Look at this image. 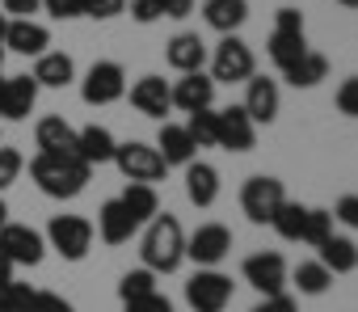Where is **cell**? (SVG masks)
I'll list each match as a JSON object with an SVG mask.
<instances>
[{
	"label": "cell",
	"instance_id": "46",
	"mask_svg": "<svg viewBox=\"0 0 358 312\" xmlns=\"http://www.w3.org/2000/svg\"><path fill=\"white\" fill-rule=\"evenodd\" d=\"M164 5V17H190L194 13V0H160Z\"/></svg>",
	"mask_w": 358,
	"mask_h": 312
},
{
	"label": "cell",
	"instance_id": "51",
	"mask_svg": "<svg viewBox=\"0 0 358 312\" xmlns=\"http://www.w3.org/2000/svg\"><path fill=\"white\" fill-rule=\"evenodd\" d=\"M0 97H5V76H0Z\"/></svg>",
	"mask_w": 358,
	"mask_h": 312
},
{
	"label": "cell",
	"instance_id": "30",
	"mask_svg": "<svg viewBox=\"0 0 358 312\" xmlns=\"http://www.w3.org/2000/svg\"><path fill=\"white\" fill-rule=\"evenodd\" d=\"M287 278H295V287H299L303 295H324V291L333 287V274H329L320 262H299Z\"/></svg>",
	"mask_w": 358,
	"mask_h": 312
},
{
	"label": "cell",
	"instance_id": "25",
	"mask_svg": "<svg viewBox=\"0 0 358 312\" xmlns=\"http://www.w3.org/2000/svg\"><path fill=\"white\" fill-rule=\"evenodd\" d=\"M114 148H118V139L106 131V127H85V131H76V156L93 169V165H106V161H114Z\"/></svg>",
	"mask_w": 358,
	"mask_h": 312
},
{
	"label": "cell",
	"instance_id": "6",
	"mask_svg": "<svg viewBox=\"0 0 358 312\" xmlns=\"http://www.w3.org/2000/svg\"><path fill=\"white\" fill-rule=\"evenodd\" d=\"M253 72H257V64H253L249 43L236 38V34H224L220 47H215V55H211V80H215V85H241V80H249Z\"/></svg>",
	"mask_w": 358,
	"mask_h": 312
},
{
	"label": "cell",
	"instance_id": "39",
	"mask_svg": "<svg viewBox=\"0 0 358 312\" xmlns=\"http://www.w3.org/2000/svg\"><path fill=\"white\" fill-rule=\"evenodd\" d=\"M131 17L139 26H152V22L164 17V5H160V0H131Z\"/></svg>",
	"mask_w": 358,
	"mask_h": 312
},
{
	"label": "cell",
	"instance_id": "20",
	"mask_svg": "<svg viewBox=\"0 0 358 312\" xmlns=\"http://www.w3.org/2000/svg\"><path fill=\"white\" fill-rule=\"evenodd\" d=\"M5 47L17 51V55H34V59H38V55L51 47V30L38 26L34 17H17V22H9V30H5Z\"/></svg>",
	"mask_w": 358,
	"mask_h": 312
},
{
	"label": "cell",
	"instance_id": "12",
	"mask_svg": "<svg viewBox=\"0 0 358 312\" xmlns=\"http://www.w3.org/2000/svg\"><path fill=\"white\" fill-rule=\"evenodd\" d=\"M241 274H245V283H249L253 291H262V295H278V291L287 287V274H291V270H287V257H282V253L266 249V253L245 257Z\"/></svg>",
	"mask_w": 358,
	"mask_h": 312
},
{
	"label": "cell",
	"instance_id": "18",
	"mask_svg": "<svg viewBox=\"0 0 358 312\" xmlns=\"http://www.w3.org/2000/svg\"><path fill=\"white\" fill-rule=\"evenodd\" d=\"M106 245H127L135 232H139V224L131 220V211L122 207V199H106L101 203V211H97V228H93Z\"/></svg>",
	"mask_w": 358,
	"mask_h": 312
},
{
	"label": "cell",
	"instance_id": "43",
	"mask_svg": "<svg viewBox=\"0 0 358 312\" xmlns=\"http://www.w3.org/2000/svg\"><path fill=\"white\" fill-rule=\"evenodd\" d=\"M253 312H299V304H295L287 291H278V295H262V304H257Z\"/></svg>",
	"mask_w": 358,
	"mask_h": 312
},
{
	"label": "cell",
	"instance_id": "24",
	"mask_svg": "<svg viewBox=\"0 0 358 312\" xmlns=\"http://www.w3.org/2000/svg\"><path fill=\"white\" fill-rule=\"evenodd\" d=\"M186 199L194 207H211L220 199V169L207 161H190L186 165Z\"/></svg>",
	"mask_w": 358,
	"mask_h": 312
},
{
	"label": "cell",
	"instance_id": "27",
	"mask_svg": "<svg viewBox=\"0 0 358 312\" xmlns=\"http://www.w3.org/2000/svg\"><path fill=\"white\" fill-rule=\"evenodd\" d=\"M203 17H207L211 30L236 34V30L245 26V17H249V5H245V0H207V5H203Z\"/></svg>",
	"mask_w": 358,
	"mask_h": 312
},
{
	"label": "cell",
	"instance_id": "36",
	"mask_svg": "<svg viewBox=\"0 0 358 312\" xmlns=\"http://www.w3.org/2000/svg\"><path fill=\"white\" fill-rule=\"evenodd\" d=\"M22 169H26V156H22L17 148H5V143H0V194H5V190L22 178Z\"/></svg>",
	"mask_w": 358,
	"mask_h": 312
},
{
	"label": "cell",
	"instance_id": "23",
	"mask_svg": "<svg viewBox=\"0 0 358 312\" xmlns=\"http://www.w3.org/2000/svg\"><path fill=\"white\" fill-rule=\"evenodd\" d=\"M34 80L38 89H68L76 80V64L68 51H43L38 64H34Z\"/></svg>",
	"mask_w": 358,
	"mask_h": 312
},
{
	"label": "cell",
	"instance_id": "53",
	"mask_svg": "<svg viewBox=\"0 0 358 312\" xmlns=\"http://www.w3.org/2000/svg\"><path fill=\"white\" fill-rule=\"evenodd\" d=\"M0 312H9V308H5V299H0Z\"/></svg>",
	"mask_w": 358,
	"mask_h": 312
},
{
	"label": "cell",
	"instance_id": "48",
	"mask_svg": "<svg viewBox=\"0 0 358 312\" xmlns=\"http://www.w3.org/2000/svg\"><path fill=\"white\" fill-rule=\"evenodd\" d=\"M5 224H9V203L0 199V228H5Z\"/></svg>",
	"mask_w": 358,
	"mask_h": 312
},
{
	"label": "cell",
	"instance_id": "8",
	"mask_svg": "<svg viewBox=\"0 0 358 312\" xmlns=\"http://www.w3.org/2000/svg\"><path fill=\"white\" fill-rule=\"evenodd\" d=\"M127 93V72H122V64H114V59H97L89 72H85V80H80V97L89 101V106H110V101H118Z\"/></svg>",
	"mask_w": 358,
	"mask_h": 312
},
{
	"label": "cell",
	"instance_id": "37",
	"mask_svg": "<svg viewBox=\"0 0 358 312\" xmlns=\"http://www.w3.org/2000/svg\"><path fill=\"white\" fill-rule=\"evenodd\" d=\"M43 9H47L55 22H72V17H85L89 0H43Z\"/></svg>",
	"mask_w": 358,
	"mask_h": 312
},
{
	"label": "cell",
	"instance_id": "40",
	"mask_svg": "<svg viewBox=\"0 0 358 312\" xmlns=\"http://www.w3.org/2000/svg\"><path fill=\"white\" fill-rule=\"evenodd\" d=\"M337 110L345 118H358V76H350L341 89H337Z\"/></svg>",
	"mask_w": 358,
	"mask_h": 312
},
{
	"label": "cell",
	"instance_id": "19",
	"mask_svg": "<svg viewBox=\"0 0 358 312\" xmlns=\"http://www.w3.org/2000/svg\"><path fill=\"white\" fill-rule=\"evenodd\" d=\"M34 101H38V80L34 76H9L5 80V97H0V118L26 122L34 114Z\"/></svg>",
	"mask_w": 358,
	"mask_h": 312
},
{
	"label": "cell",
	"instance_id": "22",
	"mask_svg": "<svg viewBox=\"0 0 358 312\" xmlns=\"http://www.w3.org/2000/svg\"><path fill=\"white\" fill-rule=\"evenodd\" d=\"M164 59H169V68L173 72H203V64H207V43L199 38V34H177V38H169V47H164Z\"/></svg>",
	"mask_w": 358,
	"mask_h": 312
},
{
	"label": "cell",
	"instance_id": "42",
	"mask_svg": "<svg viewBox=\"0 0 358 312\" xmlns=\"http://www.w3.org/2000/svg\"><path fill=\"white\" fill-rule=\"evenodd\" d=\"M333 220H341L345 228H354V232H358V194H341V199H337V207H333Z\"/></svg>",
	"mask_w": 358,
	"mask_h": 312
},
{
	"label": "cell",
	"instance_id": "13",
	"mask_svg": "<svg viewBox=\"0 0 358 312\" xmlns=\"http://www.w3.org/2000/svg\"><path fill=\"white\" fill-rule=\"evenodd\" d=\"M253 139H257V122L245 114V106H228V110H220L215 148H224V152H249Z\"/></svg>",
	"mask_w": 358,
	"mask_h": 312
},
{
	"label": "cell",
	"instance_id": "21",
	"mask_svg": "<svg viewBox=\"0 0 358 312\" xmlns=\"http://www.w3.org/2000/svg\"><path fill=\"white\" fill-rule=\"evenodd\" d=\"M156 152L164 156V165H182V169H186L190 161H199V148H194L190 131H186V127H177V122H160Z\"/></svg>",
	"mask_w": 358,
	"mask_h": 312
},
{
	"label": "cell",
	"instance_id": "7",
	"mask_svg": "<svg viewBox=\"0 0 358 312\" xmlns=\"http://www.w3.org/2000/svg\"><path fill=\"white\" fill-rule=\"evenodd\" d=\"M282 203H287V190H282L278 178L257 173V178H249V182L241 186V211H245L253 224H270Z\"/></svg>",
	"mask_w": 358,
	"mask_h": 312
},
{
	"label": "cell",
	"instance_id": "45",
	"mask_svg": "<svg viewBox=\"0 0 358 312\" xmlns=\"http://www.w3.org/2000/svg\"><path fill=\"white\" fill-rule=\"evenodd\" d=\"M34 312H76L64 295H55V291H38V304H34Z\"/></svg>",
	"mask_w": 358,
	"mask_h": 312
},
{
	"label": "cell",
	"instance_id": "52",
	"mask_svg": "<svg viewBox=\"0 0 358 312\" xmlns=\"http://www.w3.org/2000/svg\"><path fill=\"white\" fill-rule=\"evenodd\" d=\"M0 64H5V47H0Z\"/></svg>",
	"mask_w": 358,
	"mask_h": 312
},
{
	"label": "cell",
	"instance_id": "47",
	"mask_svg": "<svg viewBox=\"0 0 358 312\" xmlns=\"http://www.w3.org/2000/svg\"><path fill=\"white\" fill-rule=\"evenodd\" d=\"M9 283H13V262H9L5 253H0V291H5Z\"/></svg>",
	"mask_w": 358,
	"mask_h": 312
},
{
	"label": "cell",
	"instance_id": "28",
	"mask_svg": "<svg viewBox=\"0 0 358 312\" xmlns=\"http://www.w3.org/2000/svg\"><path fill=\"white\" fill-rule=\"evenodd\" d=\"M316 249H320V266H324L329 274H350V270H358V245H354L350 236H329V241H320Z\"/></svg>",
	"mask_w": 358,
	"mask_h": 312
},
{
	"label": "cell",
	"instance_id": "15",
	"mask_svg": "<svg viewBox=\"0 0 358 312\" xmlns=\"http://www.w3.org/2000/svg\"><path fill=\"white\" fill-rule=\"evenodd\" d=\"M34 143H38V152H47V156H76V127H72L64 114H47V118H38V127H34Z\"/></svg>",
	"mask_w": 358,
	"mask_h": 312
},
{
	"label": "cell",
	"instance_id": "34",
	"mask_svg": "<svg viewBox=\"0 0 358 312\" xmlns=\"http://www.w3.org/2000/svg\"><path fill=\"white\" fill-rule=\"evenodd\" d=\"M152 291H156V274H152L148 266L127 270L122 283H118V299H122V304H127V299H139V295H152Z\"/></svg>",
	"mask_w": 358,
	"mask_h": 312
},
{
	"label": "cell",
	"instance_id": "5",
	"mask_svg": "<svg viewBox=\"0 0 358 312\" xmlns=\"http://www.w3.org/2000/svg\"><path fill=\"white\" fill-rule=\"evenodd\" d=\"M93 224L85 215H55L47 224V245L64 257V262H85V253L93 249Z\"/></svg>",
	"mask_w": 358,
	"mask_h": 312
},
{
	"label": "cell",
	"instance_id": "11",
	"mask_svg": "<svg viewBox=\"0 0 358 312\" xmlns=\"http://www.w3.org/2000/svg\"><path fill=\"white\" fill-rule=\"evenodd\" d=\"M186 304L194 312H224L232 304V278L220 270H199L186 283Z\"/></svg>",
	"mask_w": 358,
	"mask_h": 312
},
{
	"label": "cell",
	"instance_id": "50",
	"mask_svg": "<svg viewBox=\"0 0 358 312\" xmlns=\"http://www.w3.org/2000/svg\"><path fill=\"white\" fill-rule=\"evenodd\" d=\"M337 5H345V9H358V0H337Z\"/></svg>",
	"mask_w": 358,
	"mask_h": 312
},
{
	"label": "cell",
	"instance_id": "38",
	"mask_svg": "<svg viewBox=\"0 0 358 312\" xmlns=\"http://www.w3.org/2000/svg\"><path fill=\"white\" fill-rule=\"evenodd\" d=\"M127 312H173V299L152 291V295H139V299H127Z\"/></svg>",
	"mask_w": 358,
	"mask_h": 312
},
{
	"label": "cell",
	"instance_id": "16",
	"mask_svg": "<svg viewBox=\"0 0 358 312\" xmlns=\"http://www.w3.org/2000/svg\"><path fill=\"white\" fill-rule=\"evenodd\" d=\"M131 106H135L139 114L164 122V114L173 110V93H169L164 76H139V80L131 85Z\"/></svg>",
	"mask_w": 358,
	"mask_h": 312
},
{
	"label": "cell",
	"instance_id": "14",
	"mask_svg": "<svg viewBox=\"0 0 358 312\" xmlns=\"http://www.w3.org/2000/svg\"><path fill=\"white\" fill-rule=\"evenodd\" d=\"M169 93H173V106L186 110V114L215 106V80H211L207 72H186L177 85H169Z\"/></svg>",
	"mask_w": 358,
	"mask_h": 312
},
{
	"label": "cell",
	"instance_id": "9",
	"mask_svg": "<svg viewBox=\"0 0 358 312\" xmlns=\"http://www.w3.org/2000/svg\"><path fill=\"white\" fill-rule=\"evenodd\" d=\"M232 253V232L224 224H199L194 236H186V257L199 262V270H215Z\"/></svg>",
	"mask_w": 358,
	"mask_h": 312
},
{
	"label": "cell",
	"instance_id": "33",
	"mask_svg": "<svg viewBox=\"0 0 358 312\" xmlns=\"http://www.w3.org/2000/svg\"><path fill=\"white\" fill-rule=\"evenodd\" d=\"M333 236V211H324V207H308V215H303V245H320V241H329Z\"/></svg>",
	"mask_w": 358,
	"mask_h": 312
},
{
	"label": "cell",
	"instance_id": "4",
	"mask_svg": "<svg viewBox=\"0 0 358 312\" xmlns=\"http://www.w3.org/2000/svg\"><path fill=\"white\" fill-rule=\"evenodd\" d=\"M270 64L282 72L291 68L303 51H308V38H303V13L299 9H278L274 13V34H270Z\"/></svg>",
	"mask_w": 358,
	"mask_h": 312
},
{
	"label": "cell",
	"instance_id": "2",
	"mask_svg": "<svg viewBox=\"0 0 358 312\" xmlns=\"http://www.w3.org/2000/svg\"><path fill=\"white\" fill-rule=\"evenodd\" d=\"M89 173L93 169L80 161V156H47V152H38L30 161V178L47 199H76L89 186Z\"/></svg>",
	"mask_w": 358,
	"mask_h": 312
},
{
	"label": "cell",
	"instance_id": "32",
	"mask_svg": "<svg viewBox=\"0 0 358 312\" xmlns=\"http://www.w3.org/2000/svg\"><path fill=\"white\" fill-rule=\"evenodd\" d=\"M303 215H308V207H299V203L287 199V203L278 207V215L270 220V228H274L282 241H299V236H303Z\"/></svg>",
	"mask_w": 358,
	"mask_h": 312
},
{
	"label": "cell",
	"instance_id": "35",
	"mask_svg": "<svg viewBox=\"0 0 358 312\" xmlns=\"http://www.w3.org/2000/svg\"><path fill=\"white\" fill-rule=\"evenodd\" d=\"M0 299H5V308L9 312H34V304H38V291L30 287V283H9L5 291H0Z\"/></svg>",
	"mask_w": 358,
	"mask_h": 312
},
{
	"label": "cell",
	"instance_id": "1",
	"mask_svg": "<svg viewBox=\"0 0 358 312\" xmlns=\"http://www.w3.org/2000/svg\"><path fill=\"white\" fill-rule=\"evenodd\" d=\"M139 257L152 274H173L177 266L186 262V232L182 224H177V215H156L148 220V232L139 241Z\"/></svg>",
	"mask_w": 358,
	"mask_h": 312
},
{
	"label": "cell",
	"instance_id": "29",
	"mask_svg": "<svg viewBox=\"0 0 358 312\" xmlns=\"http://www.w3.org/2000/svg\"><path fill=\"white\" fill-rule=\"evenodd\" d=\"M122 207L131 211L135 224H148L160 215V199H156V186H143V182H127L122 190Z\"/></svg>",
	"mask_w": 358,
	"mask_h": 312
},
{
	"label": "cell",
	"instance_id": "44",
	"mask_svg": "<svg viewBox=\"0 0 358 312\" xmlns=\"http://www.w3.org/2000/svg\"><path fill=\"white\" fill-rule=\"evenodd\" d=\"M0 9L13 13V22H17V17H34L43 9V0H0Z\"/></svg>",
	"mask_w": 358,
	"mask_h": 312
},
{
	"label": "cell",
	"instance_id": "3",
	"mask_svg": "<svg viewBox=\"0 0 358 312\" xmlns=\"http://www.w3.org/2000/svg\"><path fill=\"white\" fill-rule=\"evenodd\" d=\"M114 165H118V173H122L127 182H143V186H152V182H160V178L169 173L164 156H160L152 143H143V139L118 143V148H114Z\"/></svg>",
	"mask_w": 358,
	"mask_h": 312
},
{
	"label": "cell",
	"instance_id": "49",
	"mask_svg": "<svg viewBox=\"0 0 358 312\" xmlns=\"http://www.w3.org/2000/svg\"><path fill=\"white\" fill-rule=\"evenodd\" d=\"M5 30H9V17L0 13V47H5Z\"/></svg>",
	"mask_w": 358,
	"mask_h": 312
},
{
	"label": "cell",
	"instance_id": "10",
	"mask_svg": "<svg viewBox=\"0 0 358 312\" xmlns=\"http://www.w3.org/2000/svg\"><path fill=\"white\" fill-rule=\"evenodd\" d=\"M0 253L13 266H38L47 257V236L30 224H5L0 228Z\"/></svg>",
	"mask_w": 358,
	"mask_h": 312
},
{
	"label": "cell",
	"instance_id": "41",
	"mask_svg": "<svg viewBox=\"0 0 358 312\" xmlns=\"http://www.w3.org/2000/svg\"><path fill=\"white\" fill-rule=\"evenodd\" d=\"M122 9H127V0H89L85 17H93V22H110V17H118Z\"/></svg>",
	"mask_w": 358,
	"mask_h": 312
},
{
	"label": "cell",
	"instance_id": "17",
	"mask_svg": "<svg viewBox=\"0 0 358 312\" xmlns=\"http://www.w3.org/2000/svg\"><path fill=\"white\" fill-rule=\"evenodd\" d=\"M245 85H249V93H245V114H249L253 122H266V127H270V122L278 118V106H282L278 85H274L270 76H257V72H253Z\"/></svg>",
	"mask_w": 358,
	"mask_h": 312
},
{
	"label": "cell",
	"instance_id": "26",
	"mask_svg": "<svg viewBox=\"0 0 358 312\" xmlns=\"http://www.w3.org/2000/svg\"><path fill=\"white\" fill-rule=\"evenodd\" d=\"M324 76H329V59H324L320 51H303L291 68H282V80H287L291 89H316Z\"/></svg>",
	"mask_w": 358,
	"mask_h": 312
},
{
	"label": "cell",
	"instance_id": "31",
	"mask_svg": "<svg viewBox=\"0 0 358 312\" xmlns=\"http://www.w3.org/2000/svg\"><path fill=\"white\" fill-rule=\"evenodd\" d=\"M186 131H190L194 148H215V131H220V110H215V106H211V110H194V114H190V122H186Z\"/></svg>",
	"mask_w": 358,
	"mask_h": 312
}]
</instances>
